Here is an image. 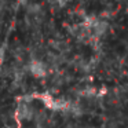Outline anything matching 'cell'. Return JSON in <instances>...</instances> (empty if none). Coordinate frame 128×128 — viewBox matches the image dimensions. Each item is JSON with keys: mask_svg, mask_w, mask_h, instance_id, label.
I'll return each instance as SVG.
<instances>
[{"mask_svg": "<svg viewBox=\"0 0 128 128\" xmlns=\"http://www.w3.org/2000/svg\"><path fill=\"white\" fill-rule=\"evenodd\" d=\"M34 116H36V113H34V109L32 108L30 102L21 99L17 109H15V117L20 121H30L34 118Z\"/></svg>", "mask_w": 128, "mask_h": 128, "instance_id": "cell-1", "label": "cell"}, {"mask_svg": "<svg viewBox=\"0 0 128 128\" xmlns=\"http://www.w3.org/2000/svg\"><path fill=\"white\" fill-rule=\"evenodd\" d=\"M26 69H28V72L36 78H44L48 73L47 65L39 58H32L30 62L28 64V68H26Z\"/></svg>", "mask_w": 128, "mask_h": 128, "instance_id": "cell-2", "label": "cell"}, {"mask_svg": "<svg viewBox=\"0 0 128 128\" xmlns=\"http://www.w3.org/2000/svg\"><path fill=\"white\" fill-rule=\"evenodd\" d=\"M34 128H42V127H39V125H37V127H34Z\"/></svg>", "mask_w": 128, "mask_h": 128, "instance_id": "cell-3", "label": "cell"}]
</instances>
